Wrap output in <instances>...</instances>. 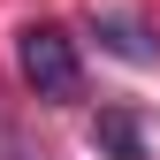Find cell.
<instances>
[{
  "mask_svg": "<svg viewBox=\"0 0 160 160\" xmlns=\"http://www.w3.org/2000/svg\"><path fill=\"white\" fill-rule=\"evenodd\" d=\"M92 38L114 53V61H137V69H145V61H160V38L137 23V15H92Z\"/></svg>",
  "mask_w": 160,
  "mask_h": 160,
  "instance_id": "cell-2",
  "label": "cell"
},
{
  "mask_svg": "<svg viewBox=\"0 0 160 160\" xmlns=\"http://www.w3.org/2000/svg\"><path fill=\"white\" fill-rule=\"evenodd\" d=\"M0 160H53V152H38V145H31V137H23V130H15V122H8V114H0Z\"/></svg>",
  "mask_w": 160,
  "mask_h": 160,
  "instance_id": "cell-4",
  "label": "cell"
},
{
  "mask_svg": "<svg viewBox=\"0 0 160 160\" xmlns=\"http://www.w3.org/2000/svg\"><path fill=\"white\" fill-rule=\"evenodd\" d=\"M15 69L46 107H76L84 99V61H76V38L61 23H23L15 31Z\"/></svg>",
  "mask_w": 160,
  "mask_h": 160,
  "instance_id": "cell-1",
  "label": "cell"
},
{
  "mask_svg": "<svg viewBox=\"0 0 160 160\" xmlns=\"http://www.w3.org/2000/svg\"><path fill=\"white\" fill-rule=\"evenodd\" d=\"M92 145L107 152V160H145V122H137L130 107H107L92 122Z\"/></svg>",
  "mask_w": 160,
  "mask_h": 160,
  "instance_id": "cell-3",
  "label": "cell"
}]
</instances>
